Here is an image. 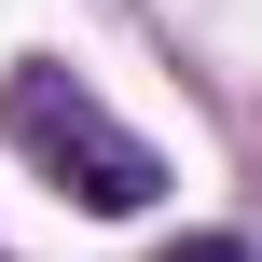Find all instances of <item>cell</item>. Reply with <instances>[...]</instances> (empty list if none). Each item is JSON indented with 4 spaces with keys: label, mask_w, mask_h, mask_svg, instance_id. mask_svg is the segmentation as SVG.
<instances>
[{
    "label": "cell",
    "mask_w": 262,
    "mask_h": 262,
    "mask_svg": "<svg viewBox=\"0 0 262 262\" xmlns=\"http://www.w3.org/2000/svg\"><path fill=\"white\" fill-rule=\"evenodd\" d=\"M0 138H14L69 207H97V221H138V207L166 193V152H152L97 83H69L55 55H14V69H0Z\"/></svg>",
    "instance_id": "6da1fadb"
},
{
    "label": "cell",
    "mask_w": 262,
    "mask_h": 262,
    "mask_svg": "<svg viewBox=\"0 0 262 262\" xmlns=\"http://www.w3.org/2000/svg\"><path fill=\"white\" fill-rule=\"evenodd\" d=\"M152 262H262V249H249V235H166Z\"/></svg>",
    "instance_id": "7a4b0ae2"
}]
</instances>
